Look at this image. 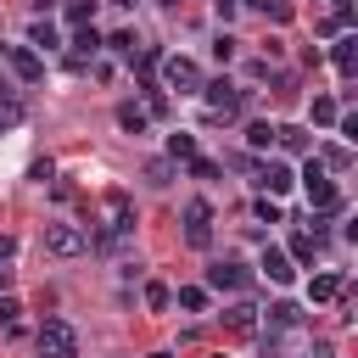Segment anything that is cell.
I'll return each mask as SVG.
<instances>
[{"label": "cell", "mask_w": 358, "mask_h": 358, "mask_svg": "<svg viewBox=\"0 0 358 358\" xmlns=\"http://www.w3.org/2000/svg\"><path fill=\"white\" fill-rule=\"evenodd\" d=\"M157 67H162V84H168L173 95H201V84H207L201 67H196L190 56H162Z\"/></svg>", "instance_id": "cell-1"}, {"label": "cell", "mask_w": 358, "mask_h": 358, "mask_svg": "<svg viewBox=\"0 0 358 358\" xmlns=\"http://www.w3.org/2000/svg\"><path fill=\"white\" fill-rule=\"evenodd\" d=\"M39 358H78V336L67 319H45L39 324Z\"/></svg>", "instance_id": "cell-2"}, {"label": "cell", "mask_w": 358, "mask_h": 358, "mask_svg": "<svg viewBox=\"0 0 358 358\" xmlns=\"http://www.w3.org/2000/svg\"><path fill=\"white\" fill-rule=\"evenodd\" d=\"M302 185H308V201H313L319 213H336V207H341V196H336V185H330V173H324V162H319V157H308Z\"/></svg>", "instance_id": "cell-3"}, {"label": "cell", "mask_w": 358, "mask_h": 358, "mask_svg": "<svg viewBox=\"0 0 358 358\" xmlns=\"http://www.w3.org/2000/svg\"><path fill=\"white\" fill-rule=\"evenodd\" d=\"M201 101H207V112H213V117H241V106H246V95H241L235 84H224V78L201 84Z\"/></svg>", "instance_id": "cell-4"}, {"label": "cell", "mask_w": 358, "mask_h": 358, "mask_svg": "<svg viewBox=\"0 0 358 358\" xmlns=\"http://www.w3.org/2000/svg\"><path fill=\"white\" fill-rule=\"evenodd\" d=\"M90 241H84V229L78 224H45V252L50 257H78Z\"/></svg>", "instance_id": "cell-5"}, {"label": "cell", "mask_w": 358, "mask_h": 358, "mask_svg": "<svg viewBox=\"0 0 358 358\" xmlns=\"http://www.w3.org/2000/svg\"><path fill=\"white\" fill-rule=\"evenodd\" d=\"M185 241L190 246H213V207L196 196V201H185Z\"/></svg>", "instance_id": "cell-6"}, {"label": "cell", "mask_w": 358, "mask_h": 358, "mask_svg": "<svg viewBox=\"0 0 358 358\" xmlns=\"http://www.w3.org/2000/svg\"><path fill=\"white\" fill-rule=\"evenodd\" d=\"M246 263H235V257H218L213 268H207V291H246Z\"/></svg>", "instance_id": "cell-7"}, {"label": "cell", "mask_w": 358, "mask_h": 358, "mask_svg": "<svg viewBox=\"0 0 358 358\" xmlns=\"http://www.w3.org/2000/svg\"><path fill=\"white\" fill-rule=\"evenodd\" d=\"M6 62H11V73H17L22 84H34V78H45V56H39L34 45H6Z\"/></svg>", "instance_id": "cell-8"}, {"label": "cell", "mask_w": 358, "mask_h": 358, "mask_svg": "<svg viewBox=\"0 0 358 358\" xmlns=\"http://www.w3.org/2000/svg\"><path fill=\"white\" fill-rule=\"evenodd\" d=\"M291 185H296V173H291L285 162H263V168H257V190H268V196H285Z\"/></svg>", "instance_id": "cell-9"}, {"label": "cell", "mask_w": 358, "mask_h": 358, "mask_svg": "<svg viewBox=\"0 0 358 358\" xmlns=\"http://www.w3.org/2000/svg\"><path fill=\"white\" fill-rule=\"evenodd\" d=\"M263 274H268L274 285H291V280H296V263H291L280 246H268V252H263Z\"/></svg>", "instance_id": "cell-10"}, {"label": "cell", "mask_w": 358, "mask_h": 358, "mask_svg": "<svg viewBox=\"0 0 358 358\" xmlns=\"http://www.w3.org/2000/svg\"><path fill=\"white\" fill-rule=\"evenodd\" d=\"M224 330H229V336H257V308H252V302H235V308L224 313Z\"/></svg>", "instance_id": "cell-11"}, {"label": "cell", "mask_w": 358, "mask_h": 358, "mask_svg": "<svg viewBox=\"0 0 358 358\" xmlns=\"http://www.w3.org/2000/svg\"><path fill=\"white\" fill-rule=\"evenodd\" d=\"M308 296H313V302H341V296H347V280H341V274H313Z\"/></svg>", "instance_id": "cell-12"}, {"label": "cell", "mask_w": 358, "mask_h": 358, "mask_svg": "<svg viewBox=\"0 0 358 358\" xmlns=\"http://www.w3.org/2000/svg\"><path fill=\"white\" fill-rule=\"evenodd\" d=\"M28 45H34L39 56H45V50H56V45H62V34H56V22H45V17H39V22L28 28Z\"/></svg>", "instance_id": "cell-13"}, {"label": "cell", "mask_w": 358, "mask_h": 358, "mask_svg": "<svg viewBox=\"0 0 358 358\" xmlns=\"http://www.w3.org/2000/svg\"><path fill=\"white\" fill-rule=\"evenodd\" d=\"M274 145H285V151L308 157V129H296V123H280V129H274Z\"/></svg>", "instance_id": "cell-14"}, {"label": "cell", "mask_w": 358, "mask_h": 358, "mask_svg": "<svg viewBox=\"0 0 358 358\" xmlns=\"http://www.w3.org/2000/svg\"><path fill=\"white\" fill-rule=\"evenodd\" d=\"M11 123H22V95L11 84H0V129H11Z\"/></svg>", "instance_id": "cell-15"}, {"label": "cell", "mask_w": 358, "mask_h": 358, "mask_svg": "<svg viewBox=\"0 0 358 358\" xmlns=\"http://www.w3.org/2000/svg\"><path fill=\"white\" fill-rule=\"evenodd\" d=\"M95 50H101V34H95V28H90V22H84V28H78V34H73V62H90V56H95Z\"/></svg>", "instance_id": "cell-16"}, {"label": "cell", "mask_w": 358, "mask_h": 358, "mask_svg": "<svg viewBox=\"0 0 358 358\" xmlns=\"http://www.w3.org/2000/svg\"><path fill=\"white\" fill-rule=\"evenodd\" d=\"M336 67L341 73H358V34H341L336 39Z\"/></svg>", "instance_id": "cell-17"}, {"label": "cell", "mask_w": 358, "mask_h": 358, "mask_svg": "<svg viewBox=\"0 0 358 358\" xmlns=\"http://www.w3.org/2000/svg\"><path fill=\"white\" fill-rule=\"evenodd\" d=\"M268 324H274V330H296V324H302V308H296V302H274V308H268Z\"/></svg>", "instance_id": "cell-18"}, {"label": "cell", "mask_w": 358, "mask_h": 358, "mask_svg": "<svg viewBox=\"0 0 358 358\" xmlns=\"http://www.w3.org/2000/svg\"><path fill=\"white\" fill-rule=\"evenodd\" d=\"M241 6H252V11L268 17V22H291V0H241Z\"/></svg>", "instance_id": "cell-19"}, {"label": "cell", "mask_w": 358, "mask_h": 358, "mask_svg": "<svg viewBox=\"0 0 358 358\" xmlns=\"http://www.w3.org/2000/svg\"><path fill=\"white\" fill-rule=\"evenodd\" d=\"M101 45H106V50H117V56H129V62L140 56V39H134L129 28H117V34H112V39H101Z\"/></svg>", "instance_id": "cell-20"}, {"label": "cell", "mask_w": 358, "mask_h": 358, "mask_svg": "<svg viewBox=\"0 0 358 358\" xmlns=\"http://www.w3.org/2000/svg\"><path fill=\"white\" fill-rule=\"evenodd\" d=\"M117 123H123L129 134H145V123H151V112H145V106H117Z\"/></svg>", "instance_id": "cell-21"}, {"label": "cell", "mask_w": 358, "mask_h": 358, "mask_svg": "<svg viewBox=\"0 0 358 358\" xmlns=\"http://www.w3.org/2000/svg\"><path fill=\"white\" fill-rule=\"evenodd\" d=\"M336 117H341V106H336L330 95H313V123H319V129H330Z\"/></svg>", "instance_id": "cell-22"}, {"label": "cell", "mask_w": 358, "mask_h": 358, "mask_svg": "<svg viewBox=\"0 0 358 358\" xmlns=\"http://www.w3.org/2000/svg\"><path fill=\"white\" fill-rule=\"evenodd\" d=\"M168 157L173 162H190L196 157V134H168Z\"/></svg>", "instance_id": "cell-23"}, {"label": "cell", "mask_w": 358, "mask_h": 358, "mask_svg": "<svg viewBox=\"0 0 358 358\" xmlns=\"http://www.w3.org/2000/svg\"><path fill=\"white\" fill-rule=\"evenodd\" d=\"M179 308L185 313H201L207 308V285H179Z\"/></svg>", "instance_id": "cell-24"}, {"label": "cell", "mask_w": 358, "mask_h": 358, "mask_svg": "<svg viewBox=\"0 0 358 358\" xmlns=\"http://www.w3.org/2000/svg\"><path fill=\"white\" fill-rule=\"evenodd\" d=\"M246 145H252V151H268V145H274V123H252V129H246Z\"/></svg>", "instance_id": "cell-25"}, {"label": "cell", "mask_w": 358, "mask_h": 358, "mask_svg": "<svg viewBox=\"0 0 358 358\" xmlns=\"http://www.w3.org/2000/svg\"><path fill=\"white\" fill-rule=\"evenodd\" d=\"M168 302H173V291H168L162 280H151V285H145V308H157V313H162Z\"/></svg>", "instance_id": "cell-26"}, {"label": "cell", "mask_w": 358, "mask_h": 358, "mask_svg": "<svg viewBox=\"0 0 358 358\" xmlns=\"http://www.w3.org/2000/svg\"><path fill=\"white\" fill-rule=\"evenodd\" d=\"M90 17H95V0H73V6H67V22H73V28H84Z\"/></svg>", "instance_id": "cell-27"}, {"label": "cell", "mask_w": 358, "mask_h": 358, "mask_svg": "<svg viewBox=\"0 0 358 358\" xmlns=\"http://www.w3.org/2000/svg\"><path fill=\"white\" fill-rule=\"evenodd\" d=\"M313 246H319V241H313V235H296V241H291V252H285V257H291V263H308V257H313Z\"/></svg>", "instance_id": "cell-28"}, {"label": "cell", "mask_w": 358, "mask_h": 358, "mask_svg": "<svg viewBox=\"0 0 358 358\" xmlns=\"http://www.w3.org/2000/svg\"><path fill=\"white\" fill-rule=\"evenodd\" d=\"M324 168H352V151L347 145H324Z\"/></svg>", "instance_id": "cell-29"}, {"label": "cell", "mask_w": 358, "mask_h": 358, "mask_svg": "<svg viewBox=\"0 0 358 358\" xmlns=\"http://www.w3.org/2000/svg\"><path fill=\"white\" fill-rule=\"evenodd\" d=\"M173 179V162H145V185H168Z\"/></svg>", "instance_id": "cell-30"}, {"label": "cell", "mask_w": 358, "mask_h": 358, "mask_svg": "<svg viewBox=\"0 0 358 358\" xmlns=\"http://www.w3.org/2000/svg\"><path fill=\"white\" fill-rule=\"evenodd\" d=\"M235 45H241L235 34H218V39H213V56H218V62H229V56H235Z\"/></svg>", "instance_id": "cell-31"}, {"label": "cell", "mask_w": 358, "mask_h": 358, "mask_svg": "<svg viewBox=\"0 0 358 358\" xmlns=\"http://www.w3.org/2000/svg\"><path fill=\"white\" fill-rule=\"evenodd\" d=\"M257 218H263V224H280V201H274V196H257Z\"/></svg>", "instance_id": "cell-32"}, {"label": "cell", "mask_w": 358, "mask_h": 358, "mask_svg": "<svg viewBox=\"0 0 358 358\" xmlns=\"http://www.w3.org/2000/svg\"><path fill=\"white\" fill-rule=\"evenodd\" d=\"M17 313H22V302L17 296H0V324H17Z\"/></svg>", "instance_id": "cell-33"}, {"label": "cell", "mask_w": 358, "mask_h": 358, "mask_svg": "<svg viewBox=\"0 0 358 358\" xmlns=\"http://www.w3.org/2000/svg\"><path fill=\"white\" fill-rule=\"evenodd\" d=\"M190 173H196V179H213V173H218V162H207V157H190Z\"/></svg>", "instance_id": "cell-34"}, {"label": "cell", "mask_w": 358, "mask_h": 358, "mask_svg": "<svg viewBox=\"0 0 358 358\" xmlns=\"http://www.w3.org/2000/svg\"><path fill=\"white\" fill-rule=\"evenodd\" d=\"M213 11H218V22H229V17L241 11V0H213Z\"/></svg>", "instance_id": "cell-35"}, {"label": "cell", "mask_w": 358, "mask_h": 358, "mask_svg": "<svg viewBox=\"0 0 358 358\" xmlns=\"http://www.w3.org/2000/svg\"><path fill=\"white\" fill-rule=\"evenodd\" d=\"M11 252H17V241H11V235H0V263H6Z\"/></svg>", "instance_id": "cell-36"}, {"label": "cell", "mask_w": 358, "mask_h": 358, "mask_svg": "<svg viewBox=\"0 0 358 358\" xmlns=\"http://www.w3.org/2000/svg\"><path fill=\"white\" fill-rule=\"evenodd\" d=\"M157 6H162V11H179V0H157Z\"/></svg>", "instance_id": "cell-37"}, {"label": "cell", "mask_w": 358, "mask_h": 358, "mask_svg": "<svg viewBox=\"0 0 358 358\" xmlns=\"http://www.w3.org/2000/svg\"><path fill=\"white\" fill-rule=\"evenodd\" d=\"M45 6H56V0H39V11H45Z\"/></svg>", "instance_id": "cell-38"}, {"label": "cell", "mask_w": 358, "mask_h": 358, "mask_svg": "<svg viewBox=\"0 0 358 358\" xmlns=\"http://www.w3.org/2000/svg\"><path fill=\"white\" fill-rule=\"evenodd\" d=\"M263 358H274V352H263Z\"/></svg>", "instance_id": "cell-39"}, {"label": "cell", "mask_w": 358, "mask_h": 358, "mask_svg": "<svg viewBox=\"0 0 358 358\" xmlns=\"http://www.w3.org/2000/svg\"><path fill=\"white\" fill-rule=\"evenodd\" d=\"M319 358H330V352H319Z\"/></svg>", "instance_id": "cell-40"}, {"label": "cell", "mask_w": 358, "mask_h": 358, "mask_svg": "<svg viewBox=\"0 0 358 358\" xmlns=\"http://www.w3.org/2000/svg\"><path fill=\"white\" fill-rule=\"evenodd\" d=\"M218 358H224V352H218Z\"/></svg>", "instance_id": "cell-41"}]
</instances>
